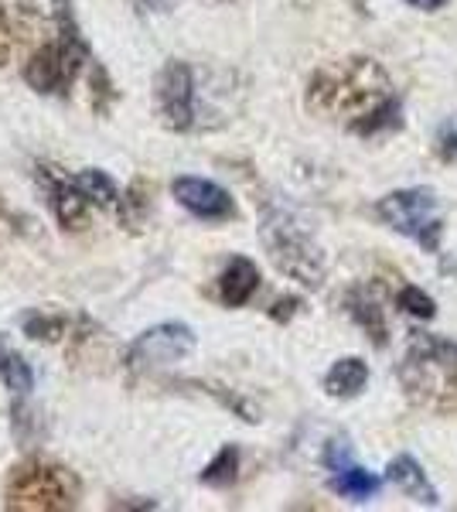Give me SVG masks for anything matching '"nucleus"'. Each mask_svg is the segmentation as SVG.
Masks as SVG:
<instances>
[{
  "label": "nucleus",
  "mask_w": 457,
  "mask_h": 512,
  "mask_svg": "<svg viewBox=\"0 0 457 512\" xmlns=\"http://www.w3.org/2000/svg\"><path fill=\"white\" fill-rule=\"evenodd\" d=\"M376 219L389 226L393 233L417 239L427 253H440V233H444V219H440V202L427 188H403V192H389L376 202Z\"/></svg>",
  "instance_id": "0eeeda50"
},
{
  "label": "nucleus",
  "mask_w": 457,
  "mask_h": 512,
  "mask_svg": "<svg viewBox=\"0 0 457 512\" xmlns=\"http://www.w3.org/2000/svg\"><path fill=\"white\" fill-rule=\"evenodd\" d=\"M205 72L185 59L164 62V69L154 79V113L157 123L171 134H198V130L226 127L229 113L219 106V96L226 89L205 86Z\"/></svg>",
  "instance_id": "7ed1b4c3"
},
{
  "label": "nucleus",
  "mask_w": 457,
  "mask_h": 512,
  "mask_svg": "<svg viewBox=\"0 0 457 512\" xmlns=\"http://www.w3.org/2000/svg\"><path fill=\"white\" fill-rule=\"evenodd\" d=\"M151 205H154V185L147 178H134L120 192L116 219H120V226H127L130 233H137V229L147 222V216H151Z\"/></svg>",
  "instance_id": "f3484780"
},
{
  "label": "nucleus",
  "mask_w": 457,
  "mask_h": 512,
  "mask_svg": "<svg viewBox=\"0 0 457 512\" xmlns=\"http://www.w3.org/2000/svg\"><path fill=\"white\" fill-rule=\"evenodd\" d=\"M410 7H417V11H437V7H444L447 0H406Z\"/></svg>",
  "instance_id": "bb28decb"
},
{
  "label": "nucleus",
  "mask_w": 457,
  "mask_h": 512,
  "mask_svg": "<svg viewBox=\"0 0 457 512\" xmlns=\"http://www.w3.org/2000/svg\"><path fill=\"white\" fill-rule=\"evenodd\" d=\"M331 489L348 502H369L372 495H379L382 478L365 472L359 465H345V468H338V472H331Z\"/></svg>",
  "instance_id": "6ab92c4d"
},
{
  "label": "nucleus",
  "mask_w": 457,
  "mask_h": 512,
  "mask_svg": "<svg viewBox=\"0 0 457 512\" xmlns=\"http://www.w3.org/2000/svg\"><path fill=\"white\" fill-rule=\"evenodd\" d=\"M304 103L314 117L338 123L359 137L393 130L403 120L393 79L369 55H348L314 69V76L307 79Z\"/></svg>",
  "instance_id": "f257e3e1"
},
{
  "label": "nucleus",
  "mask_w": 457,
  "mask_h": 512,
  "mask_svg": "<svg viewBox=\"0 0 457 512\" xmlns=\"http://www.w3.org/2000/svg\"><path fill=\"white\" fill-rule=\"evenodd\" d=\"M236 478H239V448L236 444H226V448L202 468L198 482L209 485V489H229V485H236Z\"/></svg>",
  "instance_id": "412c9836"
},
{
  "label": "nucleus",
  "mask_w": 457,
  "mask_h": 512,
  "mask_svg": "<svg viewBox=\"0 0 457 512\" xmlns=\"http://www.w3.org/2000/svg\"><path fill=\"white\" fill-rule=\"evenodd\" d=\"M0 383L14 396H28L35 390V369H31V362L18 349L7 345L4 335H0Z\"/></svg>",
  "instance_id": "a211bd4d"
},
{
  "label": "nucleus",
  "mask_w": 457,
  "mask_h": 512,
  "mask_svg": "<svg viewBox=\"0 0 457 512\" xmlns=\"http://www.w3.org/2000/svg\"><path fill=\"white\" fill-rule=\"evenodd\" d=\"M386 478L406 495V499L420 502V506H440L437 489L430 485L427 472H423L420 461L413 458V454H396V458L386 465Z\"/></svg>",
  "instance_id": "2eb2a0df"
},
{
  "label": "nucleus",
  "mask_w": 457,
  "mask_h": 512,
  "mask_svg": "<svg viewBox=\"0 0 457 512\" xmlns=\"http://www.w3.org/2000/svg\"><path fill=\"white\" fill-rule=\"evenodd\" d=\"M256 291H260V270H256V263L249 256H232L222 267L219 280H215V297L226 308H243Z\"/></svg>",
  "instance_id": "4468645a"
},
{
  "label": "nucleus",
  "mask_w": 457,
  "mask_h": 512,
  "mask_svg": "<svg viewBox=\"0 0 457 512\" xmlns=\"http://www.w3.org/2000/svg\"><path fill=\"white\" fill-rule=\"evenodd\" d=\"M35 185L38 192L45 195L48 212L55 216L58 226L65 233H82L89 226V212H93V202L86 198V192L79 188L76 175H65L62 168L48 161L35 164Z\"/></svg>",
  "instance_id": "1a4fd4ad"
},
{
  "label": "nucleus",
  "mask_w": 457,
  "mask_h": 512,
  "mask_svg": "<svg viewBox=\"0 0 457 512\" xmlns=\"http://www.w3.org/2000/svg\"><path fill=\"white\" fill-rule=\"evenodd\" d=\"M76 181L96 209H116V202H120V188H116V181L106 175L103 168H82V171H76Z\"/></svg>",
  "instance_id": "aec40b11"
},
{
  "label": "nucleus",
  "mask_w": 457,
  "mask_h": 512,
  "mask_svg": "<svg viewBox=\"0 0 457 512\" xmlns=\"http://www.w3.org/2000/svg\"><path fill=\"white\" fill-rule=\"evenodd\" d=\"M396 304H400L406 315L423 318V321H430V318L437 315L434 297H430L427 291H420V287H400V294H396Z\"/></svg>",
  "instance_id": "5701e85b"
},
{
  "label": "nucleus",
  "mask_w": 457,
  "mask_h": 512,
  "mask_svg": "<svg viewBox=\"0 0 457 512\" xmlns=\"http://www.w3.org/2000/svg\"><path fill=\"white\" fill-rule=\"evenodd\" d=\"M345 311L355 325L362 328L365 338L379 349L389 345V325H386V311H382V297H379V287L372 284H355L352 291L345 294Z\"/></svg>",
  "instance_id": "ddd939ff"
},
{
  "label": "nucleus",
  "mask_w": 457,
  "mask_h": 512,
  "mask_svg": "<svg viewBox=\"0 0 457 512\" xmlns=\"http://www.w3.org/2000/svg\"><path fill=\"white\" fill-rule=\"evenodd\" d=\"M171 192L178 198V205L188 216L202 219V222H229L239 216L236 198L226 188L215 185L209 178H195V175H181L171 181Z\"/></svg>",
  "instance_id": "f8f14e48"
},
{
  "label": "nucleus",
  "mask_w": 457,
  "mask_h": 512,
  "mask_svg": "<svg viewBox=\"0 0 457 512\" xmlns=\"http://www.w3.org/2000/svg\"><path fill=\"white\" fill-rule=\"evenodd\" d=\"M369 383V366L359 359V355H348V359H338L335 366L324 376V393L335 396V400H352L359 396Z\"/></svg>",
  "instance_id": "dca6fc26"
},
{
  "label": "nucleus",
  "mask_w": 457,
  "mask_h": 512,
  "mask_svg": "<svg viewBox=\"0 0 457 512\" xmlns=\"http://www.w3.org/2000/svg\"><path fill=\"white\" fill-rule=\"evenodd\" d=\"M191 352H195V332H191L185 321H161V325L140 332L123 349V366L134 369V373H144V369L154 366L181 362Z\"/></svg>",
  "instance_id": "6e6552de"
},
{
  "label": "nucleus",
  "mask_w": 457,
  "mask_h": 512,
  "mask_svg": "<svg viewBox=\"0 0 457 512\" xmlns=\"http://www.w3.org/2000/svg\"><path fill=\"white\" fill-rule=\"evenodd\" d=\"M260 239L267 246V256L273 267L284 277L297 280L307 291H318L328 274V263H324L321 246L314 243L311 226L297 216L290 205L267 198L260 209Z\"/></svg>",
  "instance_id": "39448f33"
},
{
  "label": "nucleus",
  "mask_w": 457,
  "mask_h": 512,
  "mask_svg": "<svg viewBox=\"0 0 457 512\" xmlns=\"http://www.w3.org/2000/svg\"><path fill=\"white\" fill-rule=\"evenodd\" d=\"M45 35V14L35 0H0V69L35 52Z\"/></svg>",
  "instance_id": "9d476101"
},
{
  "label": "nucleus",
  "mask_w": 457,
  "mask_h": 512,
  "mask_svg": "<svg viewBox=\"0 0 457 512\" xmlns=\"http://www.w3.org/2000/svg\"><path fill=\"white\" fill-rule=\"evenodd\" d=\"M297 308H301V301H297V297H284V301H277V304H273L270 318L287 321V318H294V315H297Z\"/></svg>",
  "instance_id": "a878e982"
},
{
  "label": "nucleus",
  "mask_w": 457,
  "mask_h": 512,
  "mask_svg": "<svg viewBox=\"0 0 457 512\" xmlns=\"http://www.w3.org/2000/svg\"><path fill=\"white\" fill-rule=\"evenodd\" d=\"M79 495V475L52 458H24L4 482V506L14 512H65L79 506Z\"/></svg>",
  "instance_id": "423d86ee"
},
{
  "label": "nucleus",
  "mask_w": 457,
  "mask_h": 512,
  "mask_svg": "<svg viewBox=\"0 0 457 512\" xmlns=\"http://www.w3.org/2000/svg\"><path fill=\"white\" fill-rule=\"evenodd\" d=\"M21 332L31 342L41 345H65L76 355L82 345H93V338H99V325L89 315H69V311H28L21 318Z\"/></svg>",
  "instance_id": "9b49d317"
},
{
  "label": "nucleus",
  "mask_w": 457,
  "mask_h": 512,
  "mask_svg": "<svg viewBox=\"0 0 457 512\" xmlns=\"http://www.w3.org/2000/svg\"><path fill=\"white\" fill-rule=\"evenodd\" d=\"M406 400L413 407L454 414L457 410V342L430 332H410L403 362L396 366Z\"/></svg>",
  "instance_id": "20e7f679"
},
{
  "label": "nucleus",
  "mask_w": 457,
  "mask_h": 512,
  "mask_svg": "<svg viewBox=\"0 0 457 512\" xmlns=\"http://www.w3.org/2000/svg\"><path fill=\"white\" fill-rule=\"evenodd\" d=\"M437 154L440 161H457V113L437 127Z\"/></svg>",
  "instance_id": "b1692460"
},
{
  "label": "nucleus",
  "mask_w": 457,
  "mask_h": 512,
  "mask_svg": "<svg viewBox=\"0 0 457 512\" xmlns=\"http://www.w3.org/2000/svg\"><path fill=\"white\" fill-rule=\"evenodd\" d=\"M215 4H239V0H215Z\"/></svg>",
  "instance_id": "cd10ccee"
},
{
  "label": "nucleus",
  "mask_w": 457,
  "mask_h": 512,
  "mask_svg": "<svg viewBox=\"0 0 457 512\" xmlns=\"http://www.w3.org/2000/svg\"><path fill=\"white\" fill-rule=\"evenodd\" d=\"M93 59V45L82 35L72 0H52V35L24 59L21 76L35 93L65 99L76 86L79 72H89Z\"/></svg>",
  "instance_id": "f03ea898"
},
{
  "label": "nucleus",
  "mask_w": 457,
  "mask_h": 512,
  "mask_svg": "<svg viewBox=\"0 0 457 512\" xmlns=\"http://www.w3.org/2000/svg\"><path fill=\"white\" fill-rule=\"evenodd\" d=\"M116 96H120V89L113 86L110 72L103 69V62L93 59V65H89V106H93V113L106 117L113 110Z\"/></svg>",
  "instance_id": "4be33fe9"
},
{
  "label": "nucleus",
  "mask_w": 457,
  "mask_h": 512,
  "mask_svg": "<svg viewBox=\"0 0 457 512\" xmlns=\"http://www.w3.org/2000/svg\"><path fill=\"white\" fill-rule=\"evenodd\" d=\"M130 7H134V14H140V18H151V14L168 11V0H130Z\"/></svg>",
  "instance_id": "393cba45"
}]
</instances>
